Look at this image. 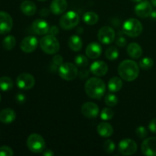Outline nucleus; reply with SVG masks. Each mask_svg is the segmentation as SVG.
<instances>
[{
	"instance_id": "nucleus-1",
	"label": "nucleus",
	"mask_w": 156,
	"mask_h": 156,
	"mask_svg": "<svg viewBox=\"0 0 156 156\" xmlns=\"http://www.w3.org/2000/svg\"><path fill=\"white\" fill-rule=\"evenodd\" d=\"M119 76L122 79L126 82H132L138 77L140 74L139 66L135 61L131 59H126L122 61L119 65L118 69Z\"/></svg>"
},
{
	"instance_id": "nucleus-2",
	"label": "nucleus",
	"mask_w": 156,
	"mask_h": 156,
	"mask_svg": "<svg viewBox=\"0 0 156 156\" xmlns=\"http://www.w3.org/2000/svg\"><path fill=\"white\" fill-rule=\"evenodd\" d=\"M105 90H106V85L105 82L98 78H90L85 82V93L91 98L100 99L105 94Z\"/></svg>"
},
{
	"instance_id": "nucleus-3",
	"label": "nucleus",
	"mask_w": 156,
	"mask_h": 156,
	"mask_svg": "<svg viewBox=\"0 0 156 156\" xmlns=\"http://www.w3.org/2000/svg\"><path fill=\"white\" fill-rule=\"evenodd\" d=\"M41 50L47 54H55L59 50V42L56 36L52 34L45 35L40 41Z\"/></svg>"
},
{
	"instance_id": "nucleus-4",
	"label": "nucleus",
	"mask_w": 156,
	"mask_h": 156,
	"mask_svg": "<svg viewBox=\"0 0 156 156\" xmlns=\"http://www.w3.org/2000/svg\"><path fill=\"white\" fill-rule=\"evenodd\" d=\"M143 30L142 23L136 18H129L123 24V32L130 37L140 36Z\"/></svg>"
},
{
	"instance_id": "nucleus-5",
	"label": "nucleus",
	"mask_w": 156,
	"mask_h": 156,
	"mask_svg": "<svg viewBox=\"0 0 156 156\" xmlns=\"http://www.w3.org/2000/svg\"><path fill=\"white\" fill-rule=\"evenodd\" d=\"M27 146L34 153H42L46 148L45 140L39 134L32 133L27 138Z\"/></svg>"
},
{
	"instance_id": "nucleus-6",
	"label": "nucleus",
	"mask_w": 156,
	"mask_h": 156,
	"mask_svg": "<svg viewBox=\"0 0 156 156\" xmlns=\"http://www.w3.org/2000/svg\"><path fill=\"white\" fill-rule=\"evenodd\" d=\"M80 18L76 12L69 11L64 14L59 19V25L63 30H71L79 24Z\"/></svg>"
},
{
	"instance_id": "nucleus-7",
	"label": "nucleus",
	"mask_w": 156,
	"mask_h": 156,
	"mask_svg": "<svg viewBox=\"0 0 156 156\" xmlns=\"http://www.w3.org/2000/svg\"><path fill=\"white\" fill-rule=\"evenodd\" d=\"M59 76L62 79L66 81H72L76 79L79 75L78 69L74 64L71 62L62 63L58 69Z\"/></svg>"
},
{
	"instance_id": "nucleus-8",
	"label": "nucleus",
	"mask_w": 156,
	"mask_h": 156,
	"mask_svg": "<svg viewBox=\"0 0 156 156\" xmlns=\"http://www.w3.org/2000/svg\"><path fill=\"white\" fill-rule=\"evenodd\" d=\"M137 151V144L131 139H123L119 143V152L123 155H132Z\"/></svg>"
},
{
	"instance_id": "nucleus-9",
	"label": "nucleus",
	"mask_w": 156,
	"mask_h": 156,
	"mask_svg": "<svg viewBox=\"0 0 156 156\" xmlns=\"http://www.w3.org/2000/svg\"><path fill=\"white\" fill-rule=\"evenodd\" d=\"M16 84L20 89H31L35 85V79L29 73H21L16 79Z\"/></svg>"
},
{
	"instance_id": "nucleus-10",
	"label": "nucleus",
	"mask_w": 156,
	"mask_h": 156,
	"mask_svg": "<svg viewBox=\"0 0 156 156\" xmlns=\"http://www.w3.org/2000/svg\"><path fill=\"white\" fill-rule=\"evenodd\" d=\"M98 38L104 44H111L115 40V31L109 26H104L99 30Z\"/></svg>"
},
{
	"instance_id": "nucleus-11",
	"label": "nucleus",
	"mask_w": 156,
	"mask_h": 156,
	"mask_svg": "<svg viewBox=\"0 0 156 156\" xmlns=\"http://www.w3.org/2000/svg\"><path fill=\"white\" fill-rule=\"evenodd\" d=\"M13 27V20L9 13L0 12V34H5Z\"/></svg>"
},
{
	"instance_id": "nucleus-12",
	"label": "nucleus",
	"mask_w": 156,
	"mask_h": 156,
	"mask_svg": "<svg viewBox=\"0 0 156 156\" xmlns=\"http://www.w3.org/2000/svg\"><path fill=\"white\" fill-rule=\"evenodd\" d=\"M141 150L143 155L156 156V137H149L143 142Z\"/></svg>"
},
{
	"instance_id": "nucleus-13",
	"label": "nucleus",
	"mask_w": 156,
	"mask_h": 156,
	"mask_svg": "<svg viewBox=\"0 0 156 156\" xmlns=\"http://www.w3.org/2000/svg\"><path fill=\"white\" fill-rule=\"evenodd\" d=\"M37 44L38 41L35 37L27 36L22 40L20 47L23 52L26 53H30L36 50Z\"/></svg>"
},
{
	"instance_id": "nucleus-14",
	"label": "nucleus",
	"mask_w": 156,
	"mask_h": 156,
	"mask_svg": "<svg viewBox=\"0 0 156 156\" xmlns=\"http://www.w3.org/2000/svg\"><path fill=\"white\" fill-rule=\"evenodd\" d=\"M152 4L149 1H143L140 2L139 4H137L135 7V13L137 16L140 18H147L149 17L151 12H152Z\"/></svg>"
},
{
	"instance_id": "nucleus-15",
	"label": "nucleus",
	"mask_w": 156,
	"mask_h": 156,
	"mask_svg": "<svg viewBox=\"0 0 156 156\" xmlns=\"http://www.w3.org/2000/svg\"><path fill=\"white\" fill-rule=\"evenodd\" d=\"M82 115L87 118H94L99 114V108L94 102H86L82 106Z\"/></svg>"
},
{
	"instance_id": "nucleus-16",
	"label": "nucleus",
	"mask_w": 156,
	"mask_h": 156,
	"mask_svg": "<svg viewBox=\"0 0 156 156\" xmlns=\"http://www.w3.org/2000/svg\"><path fill=\"white\" fill-rule=\"evenodd\" d=\"M90 71L95 76L101 77V76H103L105 75H106V73H108V66L104 61H96V62H93L91 65V66H90Z\"/></svg>"
},
{
	"instance_id": "nucleus-17",
	"label": "nucleus",
	"mask_w": 156,
	"mask_h": 156,
	"mask_svg": "<svg viewBox=\"0 0 156 156\" xmlns=\"http://www.w3.org/2000/svg\"><path fill=\"white\" fill-rule=\"evenodd\" d=\"M32 30L37 35H45L49 32L50 26L44 20L37 19L32 23Z\"/></svg>"
},
{
	"instance_id": "nucleus-18",
	"label": "nucleus",
	"mask_w": 156,
	"mask_h": 156,
	"mask_svg": "<svg viewBox=\"0 0 156 156\" xmlns=\"http://www.w3.org/2000/svg\"><path fill=\"white\" fill-rule=\"evenodd\" d=\"M85 53H86L88 57L91 58V59H97L101 55L102 47L98 43H91L87 46Z\"/></svg>"
},
{
	"instance_id": "nucleus-19",
	"label": "nucleus",
	"mask_w": 156,
	"mask_h": 156,
	"mask_svg": "<svg viewBox=\"0 0 156 156\" xmlns=\"http://www.w3.org/2000/svg\"><path fill=\"white\" fill-rule=\"evenodd\" d=\"M67 6L66 0H53L50 4V11L54 15H61L66 12Z\"/></svg>"
},
{
	"instance_id": "nucleus-20",
	"label": "nucleus",
	"mask_w": 156,
	"mask_h": 156,
	"mask_svg": "<svg viewBox=\"0 0 156 156\" xmlns=\"http://www.w3.org/2000/svg\"><path fill=\"white\" fill-rule=\"evenodd\" d=\"M16 118L15 111L11 108H5L0 111V121L3 123H10Z\"/></svg>"
},
{
	"instance_id": "nucleus-21",
	"label": "nucleus",
	"mask_w": 156,
	"mask_h": 156,
	"mask_svg": "<svg viewBox=\"0 0 156 156\" xmlns=\"http://www.w3.org/2000/svg\"><path fill=\"white\" fill-rule=\"evenodd\" d=\"M97 132L101 136L108 138V137L111 136L113 135L114 128L109 123L103 122V123H99L98 126H97Z\"/></svg>"
},
{
	"instance_id": "nucleus-22",
	"label": "nucleus",
	"mask_w": 156,
	"mask_h": 156,
	"mask_svg": "<svg viewBox=\"0 0 156 156\" xmlns=\"http://www.w3.org/2000/svg\"><path fill=\"white\" fill-rule=\"evenodd\" d=\"M20 8H21V12L27 16H32L36 13L37 6L32 1H29V0L24 1L21 4Z\"/></svg>"
},
{
	"instance_id": "nucleus-23",
	"label": "nucleus",
	"mask_w": 156,
	"mask_h": 156,
	"mask_svg": "<svg viewBox=\"0 0 156 156\" xmlns=\"http://www.w3.org/2000/svg\"><path fill=\"white\" fill-rule=\"evenodd\" d=\"M128 55L133 59H139L143 55V49L136 43H131L127 46Z\"/></svg>"
},
{
	"instance_id": "nucleus-24",
	"label": "nucleus",
	"mask_w": 156,
	"mask_h": 156,
	"mask_svg": "<svg viewBox=\"0 0 156 156\" xmlns=\"http://www.w3.org/2000/svg\"><path fill=\"white\" fill-rule=\"evenodd\" d=\"M68 44L69 48L75 52L79 51L82 49V45H83V42H82V39L78 35H73L69 37L68 41Z\"/></svg>"
},
{
	"instance_id": "nucleus-25",
	"label": "nucleus",
	"mask_w": 156,
	"mask_h": 156,
	"mask_svg": "<svg viewBox=\"0 0 156 156\" xmlns=\"http://www.w3.org/2000/svg\"><path fill=\"white\" fill-rule=\"evenodd\" d=\"M108 89L112 92H117L120 91L123 87V82L121 79L117 76L112 77L108 81Z\"/></svg>"
},
{
	"instance_id": "nucleus-26",
	"label": "nucleus",
	"mask_w": 156,
	"mask_h": 156,
	"mask_svg": "<svg viewBox=\"0 0 156 156\" xmlns=\"http://www.w3.org/2000/svg\"><path fill=\"white\" fill-rule=\"evenodd\" d=\"M82 19L86 24L94 25L98 21V15L94 12H87L83 15Z\"/></svg>"
},
{
	"instance_id": "nucleus-27",
	"label": "nucleus",
	"mask_w": 156,
	"mask_h": 156,
	"mask_svg": "<svg viewBox=\"0 0 156 156\" xmlns=\"http://www.w3.org/2000/svg\"><path fill=\"white\" fill-rule=\"evenodd\" d=\"M13 88V81L8 76L0 78V89L3 91H7Z\"/></svg>"
},
{
	"instance_id": "nucleus-28",
	"label": "nucleus",
	"mask_w": 156,
	"mask_h": 156,
	"mask_svg": "<svg viewBox=\"0 0 156 156\" xmlns=\"http://www.w3.org/2000/svg\"><path fill=\"white\" fill-rule=\"evenodd\" d=\"M16 45V39L15 37L12 35H9L4 38L2 41L3 48L7 50H11L14 48Z\"/></svg>"
},
{
	"instance_id": "nucleus-29",
	"label": "nucleus",
	"mask_w": 156,
	"mask_h": 156,
	"mask_svg": "<svg viewBox=\"0 0 156 156\" xmlns=\"http://www.w3.org/2000/svg\"><path fill=\"white\" fill-rule=\"evenodd\" d=\"M105 56H106L107 59L109 60H115L119 56L118 50L114 46L109 47L105 52Z\"/></svg>"
},
{
	"instance_id": "nucleus-30",
	"label": "nucleus",
	"mask_w": 156,
	"mask_h": 156,
	"mask_svg": "<svg viewBox=\"0 0 156 156\" xmlns=\"http://www.w3.org/2000/svg\"><path fill=\"white\" fill-rule=\"evenodd\" d=\"M154 61L150 57H144L140 61V66L143 69H149L153 66Z\"/></svg>"
},
{
	"instance_id": "nucleus-31",
	"label": "nucleus",
	"mask_w": 156,
	"mask_h": 156,
	"mask_svg": "<svg viewBox=\"0 0 156 156\" xmlns=\"http://www.w3.org/2000/svg\"><path fill=\"white\" fill-rule=\"evenodd\" d=\"M105 104L108 105V107H112L116 106L118 103V98L116 95H114V94H108L105 96Z\"/></svg>"
},
{
	"instance_id": "nucleus-32",
	"label": "nucleus",
	"mask_w": 156,
	"mask_h": 156,
	"mask_svg": "<svg viewBox=\"0 0 156 156\" xmlns=\"http://www.w3.org/2000/svg\"><path fill=\"white\" fill-rule=\"evenodd\" d=\"M114 112L111 108H105L101 112V118L103 120H110L114 117Z\"/></svg>"
},
{
	"instance_id": "nucleus-33",
	"label": "nucleus",
	"mask_w": 156,
	"mask_h": 156,
	"mask_svg": "<svg viewBox=\"0 0 156 156\" xmlns=\"http://www.w3.org/2000/svg\"><path fill=\"white\" fill-rule=\"evenodd\" d=\"M75 62L79 67L85 68V67L88 66V59L84 55H78V56H76V59H75Z\"/></svg>"
},
{
	"instance_id": "nucleus-34",
	"label": "nucleus",
	"mask_w": 156,
	"mask_h": 156,
	"mask_svg": "<svg viewBox=\"0 0 156 156\" xmlns=\"http://www.w3.org/2000/svg\"><path fill=\"white\" fill-rule=\"evenodd\" d=\"M103 149L105 152L108 154L112 153L115 149V144L111 140H107L103 144Z\"/></svg>"
},
{
	"instance_id": "nucleus-35",
	"label": "nucleus",
	"mask_w": 156,
	"mask_h": 156,
	"mask_svg": "<svg viewBox=\"0 0 156 156\" xmlns=\"http://www.w3.org/2000/svg\"><path fill=\"white\" fill-rule=\"evenodd\" d=\"M136 134L139 139H145L148 135L147 130L143 126H140L136 129Z\"/></svg>"
},
{
	"instance_id": "nucleus-36",
	"label": "nucleus",
	"mask_w": 156,
	"mask_h": 156,
	"mask_svg": "<svg viewBox=\"0 0 156 156\" xmlns=\"http://www.w3.org/2000/svg\"><path fill=\"white\" fill-rule=\"evenodd\" d=\"M13 155V150L9 146H3L0 147V156H12Z\"/></svg>"
},
{
	"instance_id": "nucleus-37",
	"label": "nucleus",
	"mask_w": 156,
	"mask_h": 156,
	"mask_svg": "<svg viewBox=\"0 0 156 156\" xmlns=\"http://www.w3.org/2000/svg\"><path fill=\"white\" fill-rule=\"evenodd\" d=\"M116 44H117V46H118L120 47H126V44H127V41H126V39L124 37L120 36L116 41Z\"/></svg>"
},
{
	"instance_id": "nucleus-38",
	"label": "nucleus",
	"mask_w": 156,
	"mask_h": 156,
	"mask_svg": "<svg viewBox=\"0 0 156 156\" xmlns=\"http://www.w3.org/2000/svg\"><path fill=\"white\" fill-rule=\"evenodd\" d=\"M53 62L57 66H60L63 63V58L60 55H56L53 58Z\"/></svg>"
},
{
	"instance_id": "nucleus-39",
	"label": "nucleus",
	"mask_w": 156,
	"mask_h": 156,
	"mask_svg": "<svg viewBox=\"0 0 156 156\" xmlns=\"http://www.w3.org/2000/svg\"><path fill=\"white\" fill-rule=\"evenodd\" d=\"M149 128L150 131L154 133H156V118L152 119L149 124Z\"/></svg>"
},
{
	"instance_id": "nucleus-40",
	"label": "nucleus",
	"mask_w": 156,
	"mask_h": 156,
	"mask_svg": "<svg viewBox=\"0 0 156 156\" xmlns=\"http://www.w3.org/2000/svg\"><path fill=\"white\" fill-rule=\"evenodd\" d=\"M15 99H16L17 102L19 104H23L25 102L26 98L24 96V94H16V97H15Z\"/></svg>"
},
{
	"instance_id": "nucleus-41",
	"label": "nucleus",
	"mask_w": 156,
	"mask_h": 156,
	"mask_svg": "<svg viewBox=\"0 0 156 156\" xmlns=\"http://www.w3.org/2000/svg\"><path fill=\"white\" fill-rule=\"evenodd\" d=\"M88 76H89V72L87 69L81 70L80 73H79V76H80V79H87L88 77Z\"/></svg>"
},
{
	"instance_id": "nucleus-42",
	"label": "nucleus",
	"mask_w": 156,
	"mask_h": 156,
	"mask_svg": "<svg viewBox=\"0 0 156 156\" xmlns=\"http://www.w3.org/2000/svg\"><path fill=\"white\" fill-rule=\"evenodd\" d=\"M49 32H50V34L56 36V35L58 34V33H59V28H58L56 26H53V27H51L50 28Z\"/></svg>"
},
{
	"instance_id": "nucleus-43",
	"label": "nucleus",
	"mask_w": 156,
	"mask_h": 156,
	"mask_svg": "<svg viewBox=\"0 0 156 156\" xmlns=\"http://www.w3.org/2000/svg\"><path fill=\"white\" fill-rule=\"evenodd\" d=\"M42 153L44 156H52L54 155V152H53L51 149H46V150H44Z\"/></svg>"
},
{
	"instance_id": "nucleus-44",
	"label": "nucleus",
	"mask_w": 156,
	"mask_h": 156,
	"mask_svg": "<svg viewBox=\"0 0 156 156\" xmlns=\"http://www.w3.org/2000/svg\"><path fill=\"white\" fill-rule=\"evenodd\" d=\"M40 14H41V16L47 17V15H49V11L47 10V9H41V12H40Z\"/></svg>"
},
{
	"instance_id": "nucleus-45",
	"label": "nucleus",
	"mask_w": 156,
	"mask_h": 156,
	"mask_svg": "<svg viewBox=\"0 0 156 156\" xmlns=\"http://www.w3.org/2000/svg\"><path fill=\"white\" fill-rule=\"evenodd\" d=\"M149 17H150V18H152V19L156 20V11L152 10V12H151L150 15H149Z\"/></svg>"
},
{
	"instance_id": "nucleus-46",
	"label": "nucleus",
	"mask_w": 156,
	"mask_h": 156,
	"mask_svg": "<svg viewBox=\"0 0 156 156\" xmlns=\"http://www.w3.org/2000/svg\"><path fill=\"white\" fill-rule=\"evenodd\" d=\"M151 2H152V4L156 7V0H151Z\"/></svg>"
},
{
	"instance_id": "nucleus-47",
	"label": "nucleus",
	"mask_w": 156,
	"mask_h": 156,
	"mask_svg": "<svg viewBox=\"0 0 156 156\" xmlns=\"http://www.w3.org/2000/svg\"><path fill=\"white\" fill-rule=\"evenodd\" d=\"M131 1L133 2H140L142 0H131Z\"/></svg>"
},
{
	"instance_id": "nucleus-48",
	"label": "nucleus",
	"mask_w": 156,
	"mask_h": 156,
	"mask_svg": "<svg viewBox=\"0 0 156 156\" xmlns=\"http://www.w3.org/2000/svg\"><path fill=\"white\" fill-rule=\"evenodd\" d=\"M38 1H41V2H44V1H46V0H38Z\"/></svg>"
},
{
	"instance_id": "nucleus-49",
	"label": "nucleus",
	"mask_w": 156,
	"mask_h": 156,
	"mask_svg": "<svg viewBox=\"0 0 156 156\" xmlns=\"http://www.w3.org/2000/svg\"><path fill=\"white\" fill-rule=\"evenodd\" d=\"M0 101H1V94H0Z\"/></svg>"
}]
</instances>
